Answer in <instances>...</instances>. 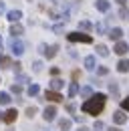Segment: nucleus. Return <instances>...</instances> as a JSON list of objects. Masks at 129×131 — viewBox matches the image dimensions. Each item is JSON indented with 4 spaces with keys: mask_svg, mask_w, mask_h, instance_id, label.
<instances>
[{
    "mask_svg": "<svg viewBox=\"0 0 129 131\" xmlns=\"http://www.w3.org/2000/svg\"><path fill=\"white\" fill-rule=\"evenodd\" d=\"M105 101H107V97H105L103 93H95L91 99H87V101L83 103L81 109L87 115H101L103 109H105Z\"/></svg>",
    "mask_w": 129,
    "mask_h": 131,
    "instance_id": "f257e3e1",
    "label": "nucleus"
},
{
    "mask_svg": "<svg viewBox=\"0 0 129 131\" xmlns=\"http://www.w3.org/2000/svg\"><path fill=\"white\" fill-rule=\"evenodd\" d=\"M67 38H69V42H85V45H91L93 42V36L91 34H85V32H69Z\"/></svg>",
    "mask_w": 129,
    "mask_h": 131,
    "instance_id": "f03ea898",
    "label": "nucleus"
},
{
    "mask_svg": "<svg viewBox=\"0 0 129 131\" xmlns=\"http://www.w3.org/2000/svg\"><path fill=\"white\" fill-rule=\"evenodd\" d=\"M8 49H10V52H12L14 57H22V54H24V42L18 40V38H12V40L8 42Z\"/></svg>",
    "mask_w": 129,
    "mask_h": 131,
    "instance_id": "7ed1b4c3",
    "label": "nucleus"
},
{
    "mask_svg": "<svg viewBox=\"0 0 129 131\" xmlns=\"http://www.w3.org/2000/svg\"><path fill=\"white\" fill-rule=\"evenodd\" d=\"M16 117H18V111H16V109H6L4 115H2V121H4L6 125H12L16 121Z\"/></svg>",
    "mask_w": 129,
    "mask_h": 131,
    "instance_id": "20e7f679",
    "label": "nucleus"
},
{
    "mask_svg": "<svg viewBox=\"0 0 129 131\" xmlns=\"http://www.w3.org/2000/svg\"><path fill=\"white\" fill-rule=\"evenodd\" d=\"M42 117H45V121H55V117H57V107L55 105H48V107H45V111H42Z\"/></svg>",
    "mask_w": 129,
    "mask_h": 131,
    "instance_id": "39448f33",
    "label": "nucleus"
},
{
    "mask_svg": "<svg viewBox=\"0 0 129 131\" xmlns=\"http://www.w3.org/2000/svg\"><path fill=\"white\" fill-rule=\"evenodd\" d=\"M45 99H47V101H50V103H61V101H63L61 93H59V91H52V89L45 93Z\"/></svg>",
    "mask_w": 129,
    "mask_h": 131,
    "instance_id": "423d86ee",
    "label": "nucleus"
},
{
    "mask_svg": "<svg viewBox=\"0 0 129 131\" xmlns=\"http://www.w3.org/2000/svg\"><path fill=\"white\" fill-rule=\"evenodd\" d=\"M115 52L119 54V57H123V54H127V50H129V47H127V42H123V40H117L115 42Z\"/></svg>",
    "mask_w": 129,
    "mask_h": 131,
    "instance_id": "0eeeda50",
    "label": "nucleus"
},
{
    "mask_svg": "<svg viewBox=\"0 0 129 131\" xmlns=\"http://www.w3.org/2000/svg\"><path fill=\"white\" fill-rule=\"evenodd\" d=\"M57 52H59V45H47L42 54H45L47 59H55V54H57Z\"/></svg>",
    "mask_w": 129,
    "mask_h": 131,
    "instance_id": "6e6552de",
    "label": "nucleus"
},
{
    "mask_svg": "<svg viewBox=\"0 0 129 131\" xmlns=\"http://www.w3.org/2000/svg\"><path fill=\"white\" fill-rule=\"evenodd\" d=\"M8 32L12 34V38H18L20 34H24V26H22V24H18V22H14V24L10 26V30H8Z\"/></svg>",
    "mask_w": 129,
    "mask_h": 131,
    "instance_id": "1a4fd4ad",
    "label": "nucleus"
},
{
    "mask_svg": "<svg viewBox=\"0 0 129 131\" xmlns=\"http://www.w3.org/2000/svg\"><path fill=\"white\" fill-rule=\"evenodd\" d=\"M6 18L14 24V22H18V20L22 18V12H20V10H8V12H6Z\"/></svg>",
    "mask_w": 129,
    "mask_h": 131,
    "instance_id": "9d476101",
    "label": "nucleus"
},
{
    "mask_svg": "<svg viewBox=\"0 0 129 131\" xmlns=\"http://www.w3.org/2000/svg\"><path fill=\"white\" fill-rule=\"evenodd\" d=\"M113 121H115L117 125H123V123L127 121V115H125V111H115V113H113Z\"/></svg>",
    "mask_w": 129,
    "mask_h": 131,
    "instance_id": "9b49d317",
    "label": "nucleus"
},
{
    "mask_svg": "<svg viewBox=\"0 0 129 131\" xmlns=\"http://www.w3.org/2000/svg\"><path fill=\"white\" fill-rule=\"evenodd\" d=\"M107 36H109L111 40H115V42H117V40H121V36H123V30H121V28H111Z\"/></svg>",
    "mask_w": 129,
    "mask_h": 131,
    "instance_id": "f8f14e48",
    "label": "nucleus"
},
{
    "mask_svg": "<svg viewBox=\"0 0 129 131\" xmlns=\"http://www.w3.org/2000/svg\"><path fill=\"white\" fill-rule=\"evenodd\" d=\"M85 67H87V71H95L97 69V61H95L93 54H89V57L85 59Z\"/></svg>",
    "mask_w": 129,
    "mask_h": 131,
    "instance_id": "ddd939ff",
    "label": "nucleus"
},
{
    "mask_svg": "<svg viewBox=\"0 0 129 131\" xmlns=\"http://www.w3.org/2000/svg\"><path fill=\"white\" fill-rule=\"evenodd\" d=\"M95 8L99 10V12H109V2H107V0H97Z\"/></svg>",
    "mask_w": 129,
    "mask_h": 131,
    "instance_id": "4468645a",
    "label": "nucleus"
},
{
    "mask_svg": "<svg viewBox=\"0 0 129 131\" xmlns=\"http://www.w3.org/2000/svg\"><path fill=\"white\" fill-rule=\"evenodd\" d=\"M117 71H119V73H127L129 71V61L127 59H121V61L117 63Z\"/></svg>",
    "mask_w": 129,
    "mask_h": 131,
    "instance_id": "2eb2a0df",
    "label": "nucleus"
},
{
    "mask_svg": "<svg viewBox=\"0 0 129 131\" xmlns=\"http://www.w3.org/2000/svg\"><path fill=\"white\" fill-rule=\"evenodd\" d=\"M10 101H12V97L8 91H0V105H8Z\"/></svg>",
    "mask_w": 129,
    "mask_h": 131,
    "instance_id": "dca6fc26",
    "label": "nucleus"
},
{
    "mask_svg": "<svg viewBox=\"0 0 129 131\" xmlns=\"http://www.w3.org/2000/svg\"><path fill=\"white\" fill-rule=\"evenodd\" d=\"M109 93L113 99H119V85L117 83H109Z\"/></svg>",
    "mask_w": 129,
    "mask_h": 131,
    "instance_id": "f3484780",
    "label": "nucleus"
},
{
    "mask_svg": "<svg viewBox=\"0 0 129 131\" xmlns=\"http://www.w3.org/2000/svg\"><path fill=\"white\" fill-rule=\"evenodd\" d=\"M64 83L61 81V79H57V77H52V81H50V89L52 91H59V89H63Z\"/></svg>",
    "mask_w": 129,
    "mask_h": 131,
    "instance_id": "a211bd4d",
    "label": "nucleus"
},
{
    "mask_svg": "<svg viewBox=\"0 0 129 131\" xmlns=\"http://www.w3.org/2000/svg\"><path fill=\"white\" fill-rule=\"evenodd\" d=\"M95 50H97V54H99V57H107V54H109V49H107L105 45H97Z\"/></svg>",
    "mask_w": 129,
    "mask_h": 131,
    "instance_id": "6ab92c4d",
    "label": "nucleus"
},
{
    "mask_svg": "<svg viewBox=\"0 0 129 131\" xmlns=\"http://www.w3.org/2000/svg\"><path fill=\"white\" fill-rule=\"evenodd\" d=\"M12 65V61H10V57H0V69H8V67Z\"/></svg>",
    "mask_w": 129,
    "mask_h": 131,
    "instance_id": "aec40b11",
    "label": "nucleus"
},
{
    "mask_svg": "<svg viewBox=\"0 0 129 131\" xmlns=\"http://www.w3.org/2000/svg\"><path fill=\"white\" fill-rule=\"evenodd\" d=\"M79 91H81V89H79V85H77V83H71V85H69V97H75Z\"/></svg>",
    "mask_w": 129,
    "mask_h": 131,
    "instance_id": "412c9836",
    "label": "nucleus"
},
{
    "mask_svg": "<svg viewBox=\"0 0 129 131\" xmlns=\"http://www.w3.org/2000/svg\"><path fill=\"white\" fill-rule=\"evenodd\" d=\"M38 91H40V87H38V85H30L26 93H28V97H36V95H38Z\"/></svg>",
    "mask_w": 129,
    "mask_h": 131,
    "instance_id": "4be33fe9",
    "label": "nucleus"
},
{
    "mask_svg": "<svg viewBox=\"0 0 129 131\" xmlns=\"http://www.w3.org/2000/svg\"><path fill=\"white\" fill-rule=\"evenodd\" d=\"M95 30H97L99 34H109V32H107V26H105V22H97V24H95Z\"/></svg>",
    "mask_w": 129,
    "mask_h": 131,
    "instance_id": "5701e85b",
    "label": "nucleus"
},
{
    "mask_svg": "<svg viewBox=\"0 0 129 131\" xmlns=\"http://www.w3.org/2000/svg\"><path fill=\"white\" fill-rule=\"evenodd\" d=\"M59 127H61V131H69L71 129V121L69 119H61L59 121Z\"/></svg>",
    "mask_w": 129,
    "mask_h": 131,
    "instance_id": "b1692460",
    "label": "nucleus"
},
{
    "mask_svg": "<svg viewBox=\"0 0 129 131\" xmlns=\"http://www.w3.org/2000/svg\"><path fill=\"white\" fill-rule=\"evenodd\" d=\"M79 28H81V30H87V32H89V30L93 28V24H91L89 20H81V22H79Z\"/></svg>",
    "mask_w": 129,
    "mask_h": 131,
    "instance_id": "393cba45",
    "label": "nucleus"
},
{
    "mask_svg": "<svg viewBox=\"0 0 129 131\" xmlns=\"http://www.w3.org/2000/svg\"><path fill=\"white\" fill-rule=\"evenodd\" d=\"M81 95L85 99H91L93 97V89H91V87H83V89H81Z\"/></svg>",
    "mask_w": 129,
    "mask_h": 131,
    "instance_id": "a878e982",
    "label": "nucleus"
},
{
    "mask_svg": "<svg viewBox=\"0 0 129 131\" xmlns=\"http://www.w3.org/2000/svg\"><path fill=\"white\" fill-rule=\"evenodd\" d=\"M10 93H12V95H20V93H22V85H20V83H14V85L10 87Z\"/></svg>",
    "mask_w": 129,
    "mask_h": 131,
    "instance_id": "bb28decb",
    "label": "nucleus"
},
{
    "mask_svg": "<svg viewBox=\"0 0 129 131\" xmlns=\"http://www.w3.org/2000/svg\"><path fill=\"white\" fill-rule=\"evenodd\" d=\"M119 18H123V20H127V18H129V10L125 8V6L119 8Z\"/></svg>",
    "mask_w": 129,
    "mask_h": 131,
    "instance_id": "cd10ccee",
    "label": "nucleus"
},
{
    "mask_svg": "<svg viewBox=\"0 0 129 131\" xmlns=\"http://www.w3.org/2000/svg\"><path fill=\"white\" fill-rule=\"evenodd\" d=\"M16 81L24 85V83H28V81H30V77H28V75H20V73H18V75H16Z\"/></svg>",
    "mask_w": 129,
    "mask_h": 131,
    "instance_id": "c85d7f7f",
    "label": "nucleus"
},
{
    "mask_svg": "<svg viewBox=\"0 0 129 131\" xmlns=\"http://www.w3.org/2000/svg\"><path fill=\"white\" fill-rule=\"evenodd\" d=\"M32 71H34V73H40V71H42V63H40V61H34V63H32Z\"/></svg>",
    "mask_w": 129,
    "mask_h": 131,
    "instance_id": "c756f323",
    "label": "nucleus"
},
{
    "mask_svg": "<svg viewBox=\"0 0 129 131\" xmlns=\"http://www.w3.org/2000/svg\"><path fill=\"white\" fill-rule=\"evenodd\" d=\"M107 73H109V69H107V67H97V75H101V77H105Z\"/></svg>",
    "mask_w": 129,
    "mask_h": 131,
    "instance_id": "7c9ffc66",
    "label": "nucleus"
},
{
    "mask_svg": "<svg viewBox=\"0 0 129 131\" xmlns=\"http://www.w3.org/2000/svg\"><path fill=\"white\" fill-rule=\"evenodd\" d=\"M36 111H38L36 107H28V109H26V117H28V119H30V117H34V115H36Z\"/></svg>",
    "mask_w": 129,
    "mask_h": 131,
    "instance_id": "2f4dec72",
    "label": "nucleus"
},
{
    "mask_svg": "<svg viewBox=\"0 0 129 131\" xmlns=\"http://www.w3.org/2000/svg\"><path fill=\"white\" fill-rule=\"evenodd\" d=\"M121 107H123V111H129V97L121 101Z\"/></svg>",
    "mask_w": 129,
    "mask_h": 131,
    "instance_id": "473e14b6",
    "label": "nucleus"
},
{
    "mask_svg": "<svg viewBox=\"0 0 129 131\" xmlns=\"http://www.w3.org/2000/svg\"><path fill=\"white\" fill-rule=\"evenodd\" d=\"M75 109H77V107H75L73 103H67V111H69V113H75Z\"/></svg>",
    "mask_w": 129,
    "mask_h": 131,
    "instance_id": "72a5a7b5",
    "label": "nucleus"
},
{
    "mask_svg": "<svg viewBox=\"0 0 129 131\" xmlns=\"http://www.w3.org/2000/svg\"><path fill=\"white\" fill-rule=\"evenodd\" d=\"M103 127H105V125H103V121H95V129L97 131H101Z\"/></svg>",
    "mask_w": 129,
    "mask_h": 131,
    "instance_id": "f704fd0d",
    "label": "nucleus"
},
{
    "mask_svg": "<svg viewBox=\"0 0 129 131\" xmlns=\"http://www.w3.org/2000/svg\"><path fill=\"white\" fill-rule=\"evenodd\" d=\"M52 30H55V32H63V24H55Z\"/></svg>",
    "mask_w": 129,
    "mask_h": 131,
    "instance_id": "c9c22d12",
    "label": "nucleus"
},
{
    "mask_svg": "<svg viewBox=\"0 0 129 131\" xmlns=\"http://www.w3.org/2000/svg\"><path fill=\"white\" fill-rule=\"evenodd\" d=\"M59 73H61V71H59L57 67H52V69H50V75H52V77H59Z\"/></svg>",
    "mask_w": 129,
    "mask_h": 131,
    "instance_id": "e433bc0d",
    "label": "nucleus"
},
{
    "mask_svg": "<svg viewBox=\"0 0 129 131\" xmlns=\"http://www.w3.org/2000/svg\"><path fill=\"white\" fill-rule=\"evenodd\" d=\"M12 69H14L16 73H20V63H12Z\"/></svg>",
    "mask_w": 129,
    "mask_h": 131,
    "instance_id": "4c0bfd02",
    "label": "nucleus"
},
{
    "mask_svg": "<svg viewBox=\"0 0 129 131\" xmlns=\"http://www.w3.org/2000/svg\"><path fill=\"white\" fill-rule=\"evenodd\" d=\"M2 12H6V4L0 0V14H2Z\"/></svg>",
    "mask_w": 129,
    "mask_h": 131,
    "instance_id": "58836bf2",
    "label": "nucleus"
},
{
    "mask_svg": "<svg viewBox=\"0 0 129 131\" xmlns=\"http://www.w3.org/2000/svg\"><path fill=\"white\" fill-rule=\"evenodd\" d=\"M115 2H117L119 6H125V0H115Z\"/></svg>",
    "mask_w": 129,
    "mask_h": 131,
    "instance_id": "ea45409f",
    "label": "nucleus"
},
{
    "mask_svg": "<svg viewBox=\"0 0 129 131\" xmlns=\"http://www.w3.org/2000/svg\"><path fill=\"white\" fill-rule=\"evenodd\" d=\"M109 131H121V129H119V127H111Z\"/></svg>",
    "mask_w": 129,
    "mask_h": 131,
    "instance_id": "a19ab883",
    "label": "nucleus"
},
{
    "mask_svg": "<svg viewBox=\"0 0 129 131\" xmlns=\"http://www.w3.org/2000/svg\"><path fill=\"white\" fill-rule=\"evenodd\" d=\"M79 131H89V129H87V127H81V129Z\"/></svg>",
    "mask_w": 129,
    "mask_h": 131,
    "instance_id": "79ce46f5",
    "label": "nucleus"
},
{
    "mask_svg": "<svg viewBox=\"0 0 129 131\" xmlns=\"http://www.w3.org/2000/svg\"><path fill=\"white\" fill-rule=\"evenodd\" d=\"M0 47H2V34H0Z\"/></svg>",
    "mask_w": 129,
    "mask_h": 131,
    "instance_id": "37998d69",
    "label": "nucleus"
},
{
    "mask_svg": "<svg viewBox=\"0 0 129 131\" xmlns=\"http://www.w3.org/2000/svg\"><path fill=\"white\" fill-rule=\"evenodd\" d=\"M2 115H4V113H2V111H0V121H2Z\"/></svg>",
    "mask_w": 129,
    "mask_h": 131,
    "instance_id": "c03bdc74",
    "label": "nucleus"
},
{
    "mask_svg": "<svg viewBox=\"0 0 129 131\" xmlns=\"http://www.w3.org/2000/svg\"><path fill=\"white\" fill-rule=\"evenodd\" d=\"M6 131H14V129H12V127H8V129H6Z\"/></svg>",
    "mask_w": 129,
    "mask_h": 131,
    "instance_id": "a18cd8bd",
    "label": "nucleus"
},
{
    "mask_svg": "<svg viewBox=\"0 0 129 131\" xmlns=\"http://www.w3.org/2000/svg\"><path fill=\"white\" fill-rule=\"evenodd\" d=\"M0 57H2V47H0Z\"/></svg>",
    "mask_w": 129,
    "mask_h": 131,
    "instance_id": "49530a36",
    "label": "nucleus"
}]
</instances>
